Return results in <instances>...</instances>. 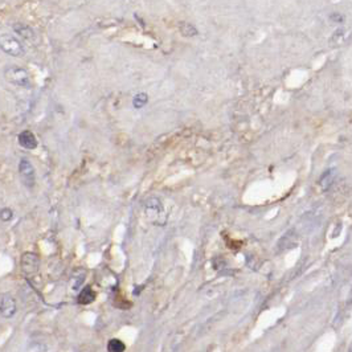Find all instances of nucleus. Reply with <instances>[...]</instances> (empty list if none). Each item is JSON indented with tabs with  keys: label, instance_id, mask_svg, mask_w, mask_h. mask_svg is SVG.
Segmentation results:
<instances>
[{
	"label": "nucleus",
	"instance_id": "obj_9",
	"mask_svg": "<svg viewBox=\"0 0 352 352\" xmlns=\"http://www.w3.org/2000/svg\"><path fill=\"white\" fill-rule=\"evenodd\" d=\"M95 299V293L90 286H86L81 290L78 295V303L79 305H89Z\"/></svg>",
	"mask_w": 352,
	"mask_h": 352
},
{
	"label": "nucleus",
	"instance_id": "obj_14",
	"mask_svg": "<svg viewBox=\"0 0 352 352\" xmlns=\"http://www.w3.org/2000/svg\"><path fill=\"white\" fill-rule=\"evenodd\" d=\"M0 217H1V221L3 223H8L11 218L14 217V212L11 208H3L1 212H0Z\"/></svg>",
	"mask_w": 352,
	"mask_h": 352
},
{
	"label": "nucleus",
	"instance_id": "obj_1",
	"mask_svg": "<svg viewBox=\"0 0 352 352\" xmlns=\"http://www.w3.org/2000/svg\"><path fill=\"white\" fill-rule=\"evenodd\" d=\"M4 77L7 81H10L11 84L20 86V88H30L31 86V78L27 70L19 66H10L7 68L4 72Z\"/></svg>",
	"mask_w": 352,
	"mask_h": 352
},
{
	"label": "nucleus",
	"instance_id": "obj_8",
	"mask_svg": "<svg viewBox=\"0 0 352 352\" xmlns=\"http://www.w3.org/2000/svg\"><path fill=\"white\" fill-rule=\"evenodd\" d=\"M12 28L15 31L16 33H19L23 39L27 40H35V32L33 30L28 27V25L23 24V23H16V24L12 25Z\"/></svg>",
	"mask_w": 352,
	"mask_h": 352
},
{
	"label": "nucleus",
	"instance_id": "obj_4",
	"mask_svg": "<svg viewBox=\"0 0 352 352\" xmlns=\"http://www.w3.org/2000/svg\"><path fill=\"white\" fill-rule=\"evenodd\" d=\"M40 260L35 253H25L21 258V268L27 275H35L39 272Z\"/></svg>",
	"mask_w": 352,
	"mask_h": 352
},
{
	"label": "nucleus",
	"instance_id": "obj_7",
	"mask_svg": "<svg viewBox=\"0 0 352 352\" xmlns=\"http://www.w3.org/2000/svg\"><path fill=\"white\" fill-rule=\"evenodd\" d=\"M17 140H19L20 146L24 147L25 150H35L37 147V139H36L35 134L32 131H30V130L21 131Z\"/></svg>",
	"mask_w": 352,
	"mask_h": 352
},
{
	"label": "nucleus",
	"instance_id": "obj_2",
	"mask_svg": "<svg viewBox=\"0 0 352 352\" xmlns=\"http://www.w3.org/2000/svg\"><path fill=\"white\" fill-rule=\"evenodd\" d=\"M19 175L27 188H33L36 183V172L30 159L21 158L19 162Z\"/></svg>",
	"mask_w": 352,
	"mask_h": 352
},
{
	"label": "nucleus",
	"instance_id": "obj_3",
	"mask_svg": "<svg viewBox=\"0 0 352 352\" xmlns=\"http://www.w3.org/2000/svg\"><path fill=\"white\" fill-rule=\"evenodd\" d=\"M0 45L4 53L14 57H20L24 55V48L19 40L11 35H3L0 39Z\"/></svg>",
	"mask_w": 352,
	"mask_h": 352
},
{
	"label": "nucleus",
	"instance_id": "obj_11",
	"mask_svg": "<svg viewBox=\"0 0 352 352\" xmlns=\"http://www.w3.org/2000/svg\"><path fill=\"white\" fill-rule=\"evenodd\" d=\"M179 30H180V33L185 36V37H192V36L198 35V30L192 24L187 23V21H180L179 23Z\"/></svg>",
	"mask_w": 352,
	"mask_h": 352
},
{
	"label": "nucleus",
	"instance_id": "obj_10",
	"mask_svg": "<svg viewBox=\"0 0 352 352\" xmlns=\"http://www.w3.org/2000/svg\"><path fill=\"white\" fill-rule=\"evenodd\" d=\"M334 178H335V171H334V169H328V171H326V172L322 175V178L319 180V185L322 187L323 191H327V189L331 187V184H333L334 182Z\"/></svg>",
	"mask_w": 352,
	"mask_h": 352
},
{
	"label": "nucleus",
	"instance_id": "obj_13",
	"mask_svg": "<svg viewBox=\"0 0 352 352\" xmlns=\"http://www.w3.org/2000/svg\"><path fill=\"white\" fill-rule=\"evenodd\" d=\"M147 102H149V95L146 93H139L133 99V105L135 109H142L144 105H147Z\"/></svg>",
	"mask_w": 352,
	"mask_h": 352
},
{
	"label": "nucleus",
	"instance_id": "obj_6",
	"mask_svg": "<svg viewBox=\"0 0 352 352\" xmlns=\"http://www.w3.org/2000/svg\"><path fill=\"white\" fill-rule=\"evenodd\" d=\"M163 205L160 203V200L156 198H151L147 200V203H146V214L149 216L150 218H155L158 217L159 218V214H163Z\"/></svg>",
	"mask_w": 352,
	"mask_h": 352
},
{
	"label": "nucleus",
	"instance_id": "obj_5",
	"mask_svg": "<svg viewBox=\"0 0 352 352\" xmlns=\"http://www.w3.org/2000/svg\"><path fill=\"white\" fill-rule=\"evenodd\" d=\"M0 308H1V317L3 318H12L16 313V302L12 295L10 294H3L1 295V302H0Z\"/></svg>",
	"mask_w": 352,
	"mask_h": 352
},
{
	"label": "nucleus",
	"instance_id": "obj_12",
	"mask_svg": "<svg viewBox=\"0 0 352 352\" xmlns=\"http://www.w3.org/2000/svg\"><path fill=\"white\" fill-rule=\"evenodd\" d=\"M124 350H126V346L119 339H111L107 344V351L109 352H123Z\"/></svg>",
	"mask_w": 352,
	"mask_h": 352
}]
</instances>
